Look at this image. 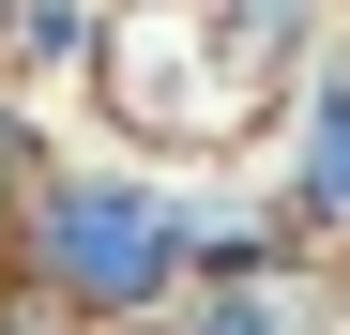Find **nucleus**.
<instances>
[{"label":"nucleus","instance_id":"1","mask_svg":"<svg viewBox=\"0 0 350 335\" xmlns=\"http://www.w3.org/2000/svg\"><path fill=\"white\" fill-rule=\"evenodd\" d=\"M335 31H350L335 0H122L92 107L152 168H228L244 137H274V107L305 92V62Z\"/></svg>","mask_w":350,"mask_h":335},{"label":"nucleus","instance_id":"2","mask_svg":"<svg viewBox=\"0 0 350 335\" xmlns=\"http://www.w3.org/2000/svg\"><path fill=\"white\" fill-rule=\"evenodd\" d=\"M0 290L46 305L62 335H167V305L198 290L183 274V168H152L122 137L62 152L31 183V213L0 229Z\"/></svg>","mask_w":350,"mask_h":335},{"label":"nucleus","instance_id":"3","mask_svg":"<svg viewBox=\"0 0 350 335\" xmlns=\"http://www.w3.org/2000/svg\"><path fill=\"white\" fill-rule=\"evenodd\" d=\"M183 274L198 290H244V274H335V259L305 244V213L274 198V168L228 152V168H183Z\"/></svg>","mask_w":350,"mask_h":335},{"label":"nucleus","instance_id":"4","mask_svg":"<svg viewBox=\"0 0 350 335\" xmlns=\"http://www.w3.org/2000/svg\"><path fill=\"white\" fill-rule=\"evenodd\" d=\"M259 168H274V198L305 213V244L350 274V31L305 62V92L274 107V137H259Z\"/></svg>","mask_w":350,"mask_h":335},{"label":"nucleus","instance_id":"5","mask_svg":"<svg viewBox=\"0 0 350 335\" xmlns=\"http://www.w3.org/2000/svg\"><path fill=\"white\" fill-rule=\"evenodd\" d=\"M107 46H122V0H16V31H0V77L16 92H92L107 77Z\"/></svg>","mask_w":350,"mask_h":335},{"label":"nucleus","instance_id":"6","mask_svg":"<svg viewBox=\"0 0 350 335\" xmlns=\"http://www.w3.org/2000/svg\"><path fill=\"white\" fill-rule=\"evenodd\" d=\"M167 335H335V274H244V290H183Z\"/></svg>","mask_w":350,"mask_h":335},{"label":"nucleus","instance_id":"7","mask_svg":"<svg viewBox=\"0 0 350 335\" xmlns=\"http://www.w3.org/2000/svg\"><path fill=\"white\" fill-rule=\"evenodd\" d=\"M46 168H62V122H46V92H16V77H0V229L31 213V183H46Z\"/></svg>","mask_w":350,"mask_h":335},{"label":"nucleus","instance_id":"8","mask_svg":"<svg viewBox=\"0 0 350 335\" xmlns=\"http://www.w3.org/2000/svg\"><path fill=\"white\" fill-rule=\"evenodd\" d=\"M335 335H350V274H335Z\"/></svg>","mask_w":350,"mask_h":335},{"label":"nucleus","instance_id":"9","mask_svg":"<svg viewBox=\"0 0 350 335\" xmlns=\"http://www.w3.org/2000/svg\"><path fill=\"white\" fill-rule=\"evenodd\" d=\"M0 31H16V0H0Z\"/></svg>","mask_w":350,"mask_h":335},{"label":"nucleus","instance_id":"10","mask_svg":"<svg viewBox=\"0 0 350 335\" xmlns=\"http://www.w3.org/2000/svg\"><path fill=\"white\" fill-rule=\"evenodd\" d=\"M335 16H350V0H335Z\"/></svg>","mask_w":350,"mask_h":335}]
</instances>
